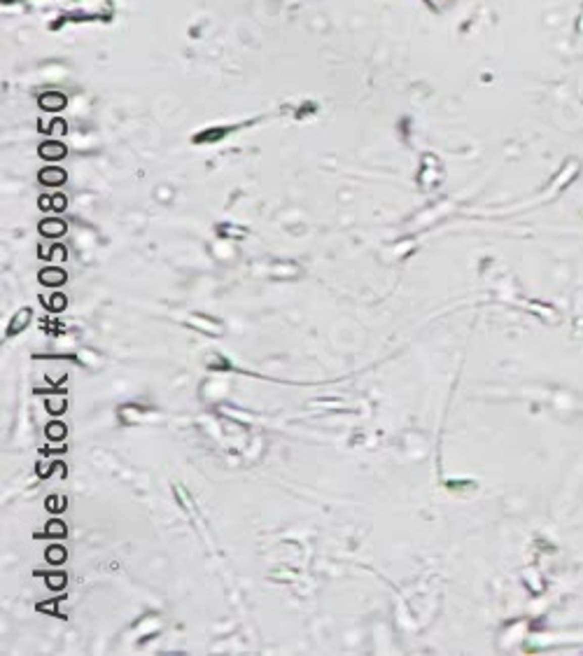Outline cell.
Listing matches in <instances>:
<instances>
[{"label": "cell", "mask_w": 583, "mask_h": 656, "mask_svg": "<svg viewBox=\"0 0 583 656\" xmlns=\"http://www.w3.org/2000/svg\"><path fill=\"white\" fill-rule=\"evenodd\" d=\"M42 304H44V309H49V311H54V313H59V311H63L66 309V304H68V299H66V294H52L49 299H42Z\"/></svg>", "instance_id": "cell-6"}, {"label": "cell", "mask_w": 583, "mask_h": 656, "mask_svg": "<svg viewBox=\"0 0 583 656\" xmlns=\"http://www.w3.org/2000/svg\"><path fill=\"white\" fill-rule=\"evenodd\" d=\"M63 437H66V425L59 423V420L49 423L47 425V439H52V442H61Z\"/></svg>", "instance_id": "cell-8"}, {"label": "cell", "mask_w": 583, "mask_h": 656, "mask_svg": "<svg viewBox=\"0 0 583 656\" xmlns=\"http://www.w3.org/2000/svg\"><path fill=\"white\" fill-rule=\"evenodd\" d=\"M66 400H47V411L49 413H54V416H61L63 411H66Z\"/></svg>", "instance_id": "cell-11"}, {"label": "cell", "mask_w": 583, "mask_h": 656, "mask_svg": "<svg viewBox=\"0 0 583 656\" xmlns=\"http://www.w3.org/2000/svg\"><path fill=\"white\" fill-rule=\"evenodd\" d=\"M66 180V173L61 168H47L40 173V183H47V185H61Z\"/></svg>", "instance_id": "cell-4"}, {"label": "cell", "mask_w": 583, "mask_h": 656, "mask_svg": "<svg viewBox=\"0 0 583 656\" xmlns=\"http://www.w3.org/2000/svg\"><path fill=\"white\" fill-rule=\"evenodd\" d=\"M52 203H54L56 210H63V208H66V199H63V196H54V199H52Z\"/></svg>", "instance_id": "cell-12"}, {"label": "cell", "mask_w": 583, "mask_h": 656, "mask_svg": "<svg viewBox=\"0 0 583 656\" xmlns=\"http://www.w3.org/2000/svg\"><path fill=\"white\" fill-rule=\"evenodd\" d=\"M47 586H49V589H54V591L63 589V586H66V575H61V572L47 575Z\"/></svg>", "instance_id": "cell-10"}, {"label": "cell", "mask_w": 583, "mask_h": 656, "mask_svg": "<svg viewBox=\"0 0 583 656\" xmlns=\"http://www.w3.org/2000/svg\"><path fill=\"white\" fill-rule=\"evenodd\" d=\"M47 537H54V540H59V537H66V523H61V521H49L47 523Z\"/></svg>", "instance_id": "cell-9"}, {"label": "cell", "mask_w": 583, "mask_h": 656, "mask_svg": "<svg viewBox=\"0 0 583 656\" xmlns=\"http://www.w3.org/2000/svg\"><path fill=\"white\" fill-rule=\"evenodd\" d=\"M31 309H21V311H17V316L10 320V325H7V332L5 334L7 336H17L19 332H24L26 327H28V322H31Z\"/></svg>", "instance_id": "cell-2"}, {"label": "cell", "mask_w": 583, "mask_h": 656, "mask_svg": "<svg viewBox=\"0 0 583 656\" xmlns=\"http://www.w3.org/2000/svg\"><path fill=\"white\" fill-rule=\"evenodd\" d=\"M37 278H40V283H42V285L59 287V285H63V283L68 280V274L63 271L61 267H47V269H42V271L37 274Z\"/></svg>", "instance_id": "cell-1"}, {"label": "cell", "mask_w": 583, "mask_h": 656, "mask_svg": "<svg viewBox=\"0 0 583 656\" xmlns=\"http://www.w3.org/2000/svg\"><path fill=\"white\" fill-rule=\"evenodd\" d=\"M40 154H42L44 159H61L63 154H66V147L59 145V143H47V145L40 147Z\"/></svg>", "instance_id": "cell-7"}, {"label": "cell", "mask_w": 583, "mask_h": 656, "mask_svg": "<svg viewBox=\"0 0 583 656\" xmlns=\"http://www.w3.org/2000/svg\"><path fill=\"white\" fill-rule=\"evenodd\" d=\"M66 222H61V220H44V222H40V234L42 236H52V238H56V236H61V234H66Z\"/></svg>", "instance_id": "cell-3"}, {"label": "cell", "mask_w": 583, "mask_h": 656, "mask_svg": "<svg viewBox=\"0 0 583 656\" xmlns=\"http://www.w3.org/2000/svg\"><path fill=\"white\" fill-rule=\"evenodd\" d=\"M44 558H47L49 563H54V565H61V563H66L68 553H66V549H63V547L54 544V547H49L47 551H44Z\"/></svg>", "instance_id": "cell-5"}]
</instances>
